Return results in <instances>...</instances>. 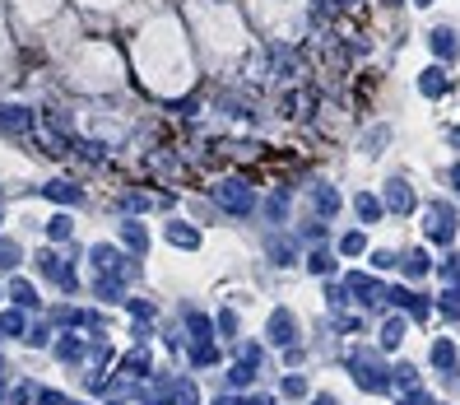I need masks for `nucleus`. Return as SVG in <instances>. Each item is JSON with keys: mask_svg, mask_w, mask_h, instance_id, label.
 Wrapping results in <instances>:
<instances>
[{"mask_svg": "<svg viewBox=\"0 0 460 405\" xmlns=\"http://www.w3.org/2000/svg\"><path fill=\"white\" fill-rule=\"evenodd\" d=\"M168 242H177V247H196L200 238L191 233V229H186V224H172V229H168Z\"/></svg>", "mask_w": 460, "mask_h": 405, "instance_id": "12", "label": "nucleus"}, {"mask_svg": "<svg viewBox=\"0 0 460 405\" xmlns=\"http://www.w3.org/2000/svg\"><path fill=\"white\" fill-rule=\"evenodd\" d=\"M451 144H460V131H451Z\"/></svg>", "mask_w": 460, "mask_h": 405, "instance_id": "27", "label": "nucleus"}, {"mask_svg": "<svg viewBox=\"0 0 460 405\" xmlns=\"http://www.w3.org/2000/svg\"><path fill=\"white\" fill-rule=\"evenodd\" d=\"M349 363H353V373H358V387H363V391H386V373L372 363V354H353Z\"/></svg>", "mask_w": 460, "mask_h": 405, "instance_id": "2", "label": "nucleus"}, {"mask_svg": "<svg viewBox=\"0 0 460 405\" xmlns=\"http://www.w3.org/2000/svg\"><path fill=\"white\" fill-rule=\"evenodd\" d=\"M42 196H46V201H56V205H75L79 201V191L70 187V182H46Z\"/></svg>", "mask_w": 460, "mask_h": 405, "instance_id": "7", "label": "nucleus"}, {"mask_svg": "<svg viewBox=\"0 0 460 405\" xmlns=\"http://www.w3.org/2000/svg\"><path fill=\"white\" fill-rule=\"evenodd\" d=\"M353 210H358V219H368V224H372V219L382 215V201H377V196H368V191H363V196H358V201H353Z\"/></svg>", "mask_w": 460, "mask_h": 405, "instance_id": "10", "label": "nucleus"}, {"mask_svg": "<svg viewBox=\"0 0 460 405\" xmlns=\"http://www.w3.org/2000/svg\"><path fill=\"white\" fill-rule=\"evenodd\" d=\"M270 336H275V345L293 340V317H289V312H275V317H270Z\"/></svg>", "mask_w": 460, "mask_h": 405, "instance_id": "8", "label": "nucleus"}, {"mask_svg": "<svg viewBox=\"0 0 460 405\" xmlns=\"http://www.w3.org/2000/svg\"><path fill=\"white\" fill-rule=\"evenodd\" d=\"M251 405H275V401H251Z\"/></svg>", "mask_w": 460, "mask_h": 405, "instance_id": "28", "label": "nucleus"}, {"mask_svg": "<svg viewBox=\"0 0 460 405\" xmlns=\"http://www.w3.org/2000/svg\"><path fill=\"white\" fill-rule=\"evenodd\" d=\"M144 242H149V238H144V229H139V224H126V247H130V251H144Z\"/></svg>", "mask_w": 460, "mask_h": 405, "instance_id": "16", "label": "nucleus"}, {"mask_svg": "<svg viewBox=\"0 0 460 405\" xmlns=\"http://www.w3.org/2000/svg\"><path fill=\"white\" fill-rule=\"evenodd\" d=\"M79 154H84V158H93V163H98V158H103V144H79Z\"/></svg>", "mask_w": 460, "mask_h": 405, "instance_id": "25", "label": "nucleus"}, {"mask_svg": "<svg viewBox=\"0 0 460 405\" xmlns=\"http://www.w3.org/2000/svg\"><path fill=\"white\" fill-rule=\"evenodd\" d=\"M400 331H404L400 322H386V340L382 345H400Z\"/></svg>", "mask_w": 460, "mask_h": 405, "instance_id": "23", "label": "nucleus"}, {"mask_svg": "<svg viewBox=\"0 0 460 405\" xmlns=\"http://www.w3.org/2000/svg\"><path fill=\"white\" fill-rule=\"evenodd\" d=\"M46 233L56 238V242H65V238H70V219H65V215H56L51 224H46Z\"/></svg>", "mask_w": 460, "mask_h": 405, "instance_id": "17", "label": "nucleus"}, {"mask_svg": "<svg viewBox=\"0 0 460 405\" xmlns=\"http://www.w3.org/2000/svg\"><path fill=\"white\" fill-rule=\"evenodd\" d=\"M0 336H24V317L19 312H5L0 317Z\"/></svg>", "mask_w": 460, "mask_h": 405, "instance_id": "15", "label": "nucleus"}, {"mask_svg": "<svg viewBox=\"0 0 460 405\" xmlns=\"http://www.w3.org/2000/svg\"><path fill=\"white\" fill-rule=\"evenodd\" d=\"M28 112L24 108H0V126H10V131H28Z\"/></svg>", "mask_w": 460, "mask_h": 405, "instance_id": "9", "label": "nucleus"}, {"mask_svg": "<svg viewBox=\"0 0 460 405\" xmlns=\"http://www.w3.org/2000/svg\"><path fill=\"white\" fill-rule=\"evenodd\" d=\"M316 210H321V215H335L339 210V196L330 187H316Z\"/></svg>", "mask_w": 460, "mask_h": 405, "instance_id": "13", "label": "nucleus"}, {"mask_svg": "<svg viewBox=\"0 0 460 405\" xmlns=\"http://www.w3.org/2000/svg\"><path fill=\"white\" fill-rule=\"evenodd\" d=\"M339 247H344V251H363V233H349L344 242H339Z\"/></svg>", "mask_w": 460, "mask_h": 405, "instance_id": "24", "label": "nucleus"}, {"mask_svg": "<svg viewBox=\"0 0 460 405\" xmlns=\"http://www.w3.org/2000/svg\"><path fill=\"white\" fill-rule=\"evenodd\" d=\"M307 265H312L316 275H330V256H325V251H316V256H312V261H307Z\"/></svg>", "mask_w": 460, "mask_h": 405, "instance_id": "21", "label": "nucleus"}, {"mask_svg": "<svg viewBox=\"0 0 460 405\" xmlns=\"http://www.w3.org/2000/svg\"><path fill=\"white\" fill-rule=\"evenodd\" d=\"M414 5H428V0H414Z\"/></svg>", "mask_w": 460, "mask_h": 405, "instance_id": "30", "label": "nucleus"}, {"mask_svg": "<svg viewBox=\"0 0 460 405\" xmlns=\"http://www.w3.org/2000/svg\"><path fill=\"white\" fill-rule=\"evenodd\" d=\"M316 405H330V401H325V396H321V401H316Z\"/></svg>", "mask_w": 460, "mask_h": 405, "instance_id": "29", "label": "nucleus"}, {"mask_svg": "<svg viewBox=\"0 0 460 405\" xmlns=\"http://www.w3.org/2000/svg\"><path fill=\"white\" fill-rule=\"evenodd\" d=\"M428 251H409V256H404V275H428Z\"/></svg>", "mask_w": 460, "mask_h": 405, "instance_id": "11", "label": "nucleus"}, {"mask_svg": "<svg viewBox=\"0 0 460 405\" xmlns=\"http://www.w3.org/2000/svg\"><path fill=\"white\" fill-rule=\"evenodd\" d=\"M442 308H446V312H460V289H446V294H442Z\"/></svg>", "mask_w": 460, "mask_h": 405, "instance_id": "22", "label": "nucleus"}, {"mask_svg": "<svg viewBox=\"0 0 460 405\" xmlns=\"http://www.w3.org/2000/svg\"><path fill=\"white\" fill-rule=\"evenodd\" d=\"M270 256H275L279 265H293V242L289 238H275V242H270Z\"/></svg>", "mask_w": 460, "mask_h": 405, "instance_id": "14", "label": "nucleus"}, {"mask_svg": "<svg viewBox=\"0 0 460 405\" xmlns=\"http://www.w3.org/2000/svg\"><path fill=\"white\" fill-rule=\"evenodd\" d=\"M432 363H437V368H451V363H456V349H451V345H437V349H432Z\"/></svg>", "mask_w": 460, "mask_h": 405, "instance_id": "19", "label": "nucleus"}, {"mask_svg": "<svg viewBox=\"0 0 460 405\" xmlns=\"http://www.w3.org/2000/svg\"><path fill=\"white\" fill-rule=\"evenodd\" d=\"M418 94H428V98H442V94H446V75L437 70V65L418 75Z\"/></svg>", "mask_w": 460, "mask_h": 405, "instance_id": "6", "label": "nucleus"}, {"mask_svg": "<svg viewBox=\"0 0 460 405\" xmlns=\"http://www.w3.org/2000/svg\"><path fill=\"white\" fill-rule=\"evenodd\" d=\"M451 233H456V210L446 201L428 205V238L432 242H451Z\"/></svg>", "mask_w": 460, "mask_h": 405, "instance_id": "1", "label": "nucleus"}, {"mask_svg": "<svg viewBox=\"0 0 460 405\" xmlns=\"http://www.w3.org/2000/svg\"><path fill=\"white\" fill-rule=\"evenodd\" d=\"M432 51H437L442 61H451V56H456V51H460L456 33H451V28H432Z\"/></svg>", "mask_w": 460, "mask_h": 405, "instance_id": "5", "label": "nucleus"}, {"mask_svg": "<svg viewBox=\"0 0 460 405\" xmlns=\"http://www.w3.org/2000/svg\"><path fill=\"white\" fill-rule=\"evenodd\" d=\"M386 5H400V0H386Z\"/></svg>", "mask_w": 460, "mask_h": 405, "instance_id": "31", "label": "nucleus"}, {"mask_svg": "<svg viewBox=\"0 0 460 405\" xmlns=\"http://www.w3.org/2000/svg\"><path fill=\"white\" fill-rule=\"evenodd\" d=\"M451 187L460 191V163H456V168H451Z\"/></svg>", "mask_w": 460, "mask_h": 405, "instance_id": "26", "label": "nucleus"}, {"mask_svg": "<svg viewBox=\"0 0 460 405\" xmlns=\"http://www.w3.org/2000/svg\"><path fill=\"white\" fill-rule=\"evenodd\" d=\"M15 261H19V247H15V242H5V238H0V270H10Z\"/></svg>", "mask_w": 460, "mask_h": 405, "instance_id": "20", "label": "nucleus"}, {"mask_svg": "<svg viewBox=\"0 0 460 405\" xmlns=\"http://www.w3.org/2000/svg\"><path fill=\"white\" fill-rule=\"evenodd\" d=\"M386 205H391L395 215H409V210H414V191H409L404 177H391V182H386Z\"/></svg>", "mask_w": 460, "mask_h": 405, "instance_id": "3", "label": "nucleus"}, {"mask_svg": "<svg viewBox=\"0 0 460 405\" xmlns=\"http://www.w3.org/2000/svg\"><path fill=\"white\" fill-rule=\"evenodd\" d=\"M10 294H15L19 303H24V308H33V303H37V294H33V289H28L24 280H15V284H10Z\"/></svg>", "mask_w": 460, "mask_h": 405, "instance_id": "18", "label": "nucleus"}, {"mask_svg": "<svg viewBox=\"0 0 460 405\" xmlns=\"http://www.w3.org/2000/svg\"><path fill=\"white\" fill-rule=\"evenodd\" d=\"M219 201L228 205V210H237V215H246V210H251V191H246L242 182H223V187H219Z\"/></svg>", "mask_w": 460, "mask_h": 405, "instance_id": "4", "label": "nucleus"}]
</instances>
